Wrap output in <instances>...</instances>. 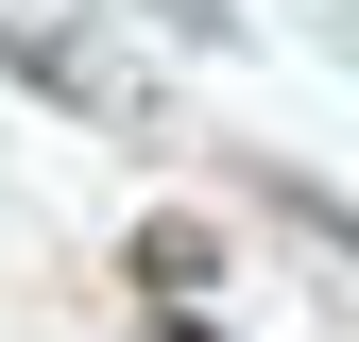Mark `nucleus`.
Instances as JSON below:
<instances>
[{
  "mask_svg": "<svg viewBox=\"0 0 359 342\" xmlns=\"http://www.w3.org/2000/svg\"><path fill=\"white\" fill-rule=\"evenodd\" d=\"M154 18H171V34H205V52H222V34H240V0H154Z\"/></svg>",
  "mask_w": 359,
  "mask_h": 342,
  "instance_id": "2",
  "label": "nucleus"
},
{
  "mask_svg": "<svg viewBox=\"0 0 359 342\" xmlns=\"http://www.w3.org/2000/svg\"><path fill=\"white\" fill-rule=\"evenodd\" d=\"M205 274H222L205 223H137V291H205Z\"/></svg>",
  "mask_w": 359,
  "mask_h": 342,
  "instance_id": "1",
  "label": "nucleus"
}]
</instances>
